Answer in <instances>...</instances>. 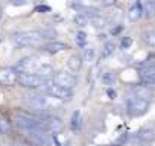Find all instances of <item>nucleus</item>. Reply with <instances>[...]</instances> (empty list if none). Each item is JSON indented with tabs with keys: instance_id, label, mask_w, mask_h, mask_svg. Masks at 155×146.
<instances>
[{
	"instance_id": "10",
	"label": "nucleus",
	"mask_w": 155,
	"mask_h": 146,
	"mask_svg": "<svg viewBox=\"0 0 155 146\" xmlns=\"http://www.w3.org/2000/svg\"><path fill=\"white\" fill-rule=\"evenodd\" d=\"M67 49H68V44L67 43L56 41V40L49 41V43H46V44L41 46V50L46 52V53H50V55H56V53H59L62 50H67Z\"/></svg>"
},
{
	"instance_id": "8",
	"label": "nucleus",
	"mask_w": 155,
	"mask_h": 146,
	"mask_svg": "<svg viewBox=\"0 0 155 146\" xmlns=\"http://www.w3.org/2000/svg\"><path fill=\"white\" fill-rule=\"evenodd\" d=\"M18 71L14 67H3L0 68V85L3 87H12L17 84Z\"/></svg>"
},
{
	"instance_id": "31",
	"label": "nucleus",
	"mask_w": 155,
	"mask_h": 146,
	"mask_svg": "<svg viewBox=\"0 0 155 146\" xmlns=\"http://www.w3.org/2000/svg\"><path fill=\"white\" fill-rule=\"evenodd\" d=\"M107 95L110 96V99H114V98H116V90H114L113 87H108V90H107Z\"/></svg>"
},
{
	"instance_id": "5",
	"label": "nucleus",
	"mask_w": 155,
	"mask_h": 146,
	"mask_svg": "<svg viewBox=\"0 0 155 146\" xmlns=\"http://www.w3.org/2000/svg\"><path fill=\"white\" fill-rule=\"evenodd\" d=\"M43 91H44L47 96H50V98H53V99H58V101H70V99L73 98V91H71L70 88L56 85V84H53V81H50V82L43 88Z\"/></svg>"
},
{
	"instance_id": "38",
	"label": "nucleus",
	"mask_w": 155,
	"mask_h": 146,
	"mask_svg": "<svg viewBox=\"0 0 155 146\" xmlns=\"http://www.w3.org/2000/svg\"><path fill=\"white\" fill-rule=\"evenodd\" d=\"M150 146H155V140H152V141H150Z\"/></svg>"
},
{
	"instance_id": "20",
	"label": "nucleus",
	"mask_w": 155,
	"mask_h": 146,
	"mask_svg": "<svg viewBox=\"0 0 155 146\" xmlns=\"http://www.w3.org/2000/svg\"><path fill=\"white\" fill-rule=\"evenodd\" d=\"M11 129H12V125H11L9 119L6 116H3V114H0V134H3V135L9 134Z\"/></svg>"
},
{
	"instance_id": "1",
	"label": "nucleus",
	"mask_w": 155,
	"mask_h": 146,
	"mask_svg": "<svg viewBox=\"0 0 155 146\" xmlns=\"http://www.w3.org/2000/svg\"><path fill=\"white\" fill-rule=\"evenodd\" d=\"M50 35H55V32L50 31H20L12 35V43L15 47L23 49V47H32L40 44L43 40L52 38Z\"/></svg>"
},
{
	"instance_id": "4",
	"label": "nucleus",
	"mask_w": 155,
	"mask_h": 146,
	"mask_svg": "<svg viewBox=\"0 0 155 146\" xmlns=\"http://www.w3.org/2000/svg\"><path fill=\"white\" fill-rule=\"evenodd\" d=\"M149 110V102L147 101H143L140 98H135V96H131L128 98L126 101V111L131 117H140L143 114H146Z\"/></svg>"
},
{
	"instance_id": "11",
	"label": "nucleus",
	"mask_w": 155,
	"mask_h": 146,
	"mask_svg": "<svg viewBox=\"0 0 155 146\" xmlns=\"http://www.w3.org/2000/svg\"><path fill=\"white\" fill-rule=\"evenodd\" d=\"M143 12H144V8H143L141 2H140V0H135V2L131 5V8L128 9L126 15H128V18L131 22H138V20H141Z\"/></svg>"
},
{
	"instance_id": "12",
	"label": "nucleus",
	"mask_w": 155,
	"mask_h": 146,
	"mask_svg": "<svg viewBox=\"0 0 155 146\" xmlns=\"http://www.w3.org/2000/svg\"><path fill=\"white\" fill-rule=\"evenodd\" d=\"M140 81L144 85H155V65L140 70Z\"/></svg>"
},
{
	"instance_id": "26",
	"label": "nucleus",
	"mask_w": 155,
	"mask_h": 146,
	"mask_svg": "<svg viewBox=\"0 0 155 146\" xmlns=\"http://www.w3.org/2000/svg\"><path fill=\"white\" fill-rule=\"evenodd\" d=\"M90 23H91V26L93 28H97V29H101V28H104L105 25H107V20L102 17V15H96V17H91L90 20H88Z\"/></svg>"
},
{
	"instance_id": "7",
	"label": "nucleus",
	"mask_w": 155,
	"mask_h": 146,
	"mask_svg": "<svg viewBox=\"0 0 155 146\" xmlns=\"http://www.w3.org/2000/svg\"><path fill=\"white\" fill-rule=\"evenodd\" d=\"M53 84L73 90L78 85V78L73 75V73H70V71L61 70V71H56L55 75H53Z\"/></svg>"
},
{
	"instance_id": "17",
	"label": "nucleus",
	"mask_w": 155,
	"mask_h": 146,
	"mask_svg": "<svg viewBox=\"0 0 155 146\" xmlns=\"http://www.w3.org/2000/svg\"><path fill=\"white\" fill-rule=\"evenodd\" d=\"M34 73H37L41 78H50V76H53V67L49 64H38V67L35 68Z\"/></svg>"
},
{
	"instance_id": "36",
	"label": "nucleus",
	"mask_w": 155,
	"mask_h": 146,
	"mask_svg": "<svg viewBox=\"0 0 155 146\" xmlns=\"http://www.w3.org/2000/svg\"><path fill=\"white\" fill-rule=\"evenodd\" d=\"M99 40H107V35L105 34H99Z\"/></svg>"
},
{
	"instance_id": "25",
	"label": "nucleus",
	"mask_w": 155,
	"mask_h": 146,
	"mask_svg": "<svg viewBox=\"0 0 155 146\" xmlns=\"http://www.w3.org/2000/svg\"><path fill=\"white\" fill-rule=\"evenodd\" d=\"M74 41L79 47H85L87 46V34L84 31H78L74 35Z\"/></svg>"
},
{
	"instance_id": "29",
	"label": "nucleus",
	"mask_w": 155,
	"mask_h": 146,
	"mask_svg": "<svg viewBox=\"0 0 155 146\" xmlns=\"http://www.w3.org/2000/svg\"><path fill=\"white\" fill-rule=\"evenodd\" d=\"M99 2H101V5L104 8H110V6H114L116 0H99Z\"/></svg>"
},
{
	"instance_id": "16",
	"label": "nucleus",
	"mask_w": 155,
	"mask_h": 146,
	"mask_svg": "<svg viewBox=\"0 0 155 146\" xmlns=\"http://www.w3.org/2000/svg\"><path fill=\"white\" fill-rule=\"evenodd\" d=\"M70 129L73 132H78L82 129V117H81V113L79 111H74L71 114V119H70Z\"/></svg>"
},
{
	"instance_id": "9",
	"label": "nucleus",
	"mask_w": 155,
	"mask_h": 146,
	"mask_svg": "<svg viewBox=\"0 0 155 146\" xmlns=\"http://www.w3.org/2000/svg\"><path fill=\"white\" fill-rule=\"evenodd\" d=\"M37 67H38V61L34 56H25L15 64L14 68L18 73H34Z\"/></svg>"
},
{
	"instance_id": "22",
	"label": "nucleus",
	"mask_w": 155,
	"mask_h": 146,
	"mask_svg": "<svg viewBox=\"0 0 155 146\" xmlns=\"http://www.w3.org/2000/svg\"><path fill=\"white\" fill-rule=\"evenodd\" d=\"M73 23L78 26V28H84L88 25V17L84 14V12H76L74 17H73Z\"/></svg>"
},
{
	"instance_id": "30",
	"label": "nucleus",
	"mask_w": 155,
	"mask_h": 146,
	"mask_svg": "<svg viewBox=\"0 0 155 146\" xmlns=\"http://www.w3.org/2000/svg\"><path fill=\"white\" fill-rule=\"evenodd\" d=\"M9 146H31V144L29 143H21V141L12 140V141H9Z\"/></svg>"
},
{
	"instance_id": "34",
	"label": "nucleus",
	"mask_w": 155,
	"mask_h": 146,
	"mask_svg": "<svg viewBox=\"0 0 155 146\" xmlns=\"http://www.w3.org/2000/svg\"><path fill=\"white\" fill-rule=\"evenodd\" d=\"M120 31H122V26H117V28H113V29H111V34L116 35V34H119Z\"/></svg>"
},
{
	"instance_id": "15",
	"label": "nucleus",
	"mask_w": 155,
	"mask_h": 146,
	"mask_svg": "<svg viewBox=\"0 0 155 146\" xmlns=\"http://www.w3.org/2000/svg\"><path fill=\"white\" fill-rule=\"evenodd\" d=\"M82 64H84V61L79 53H73L67 59V67L70 68V71H79L82 68Z\"/></svg>"
},
{
	"instance_id": "18",
	"label": "nucleus",
	"mask_w": 155,
	"mask_h": 146,
	"mask_svg": "<svg viewBox=\"0 0 155 146\" xmlns=\"http://www.w3.org/2000/svg\"><path fill=\"white\" fill-rule=\"evenodd\" d=\"M141 40L149 46V47H155V29H147L141 34Z\"/></svg>"
},
{
	"instance_id": "3",
	"label": "nucleus",
	"mask_w": 155,
	"mask_h": 146,
	"mask_svg": "<svg viewBox=\"0 0 155 146\" xmlns=\"http://www.w3.org/2000/svg\"><path fill=\"white\" fill-rule=\"evenodd\" d=\"M49 82H50L49 78H41L37 73H18V79H17V84L20 87L31 88V90L44 88Z\"/></svg>"
},
{
	"instance_id": "23",
	"label": "nucleus",
	"mask_w": 155,
	"mask_h": 146,
	"mask_svg": "<svg viewBox=\"0 0 155 146\" xmlns=\"http://www.w3.org/2000/svg\"><path fill=\"white\" fill-rule=\"evenodd\" d=\"M122 17H123L122 11H120V9H116V11H111V12H110V15H108L105 20H107V23H111V25H119V22L122 20Z\"/></svg>"
},
{
	"instance_id": "37",
	"label": "nucleus",
	"mask_w": 155,
	"mask_h": 146,
	"mask_svg": "<svg viewBox=\"0 0 155 146\" xmlns=\"http://www.w3.org/2000/svg\"><path fill=\"white\" fill-rule=\"evenodd\" d=\"M2 17H3V8L0 6V20H2Z\"/></svg>"
},
{
	"instance_id": "32",
	"label": "nucleus",
	"mask_w": 155,
	"mask_h": 146,
	"mask_svg": "<svg viewBox=\"0 0 155 146\" xmlns=\"http://www.w3.org/2000/svg\"><path fill=\"white\" fill-rule=\"evenodd\" d=\"M147 8H149V9H150V11L155 14V0H150V2L147 3Z\"/></svg>"
},
{
	"instance_id": "21",
	"label": "nucleus",
	"mask_w": 155,
	"mask_h": 146,
	"mask_svg": "<svg viewBox=\"0 0 155 146\" xmlns=\"http://www.w3.org/2000/svg\"><path fill=\"white\" fill-rule=\"evenodd\" d=\"M116 79H117V76H116L114 71H105L104 75L101 76L102 84H104V85H108V87H113L114 82H116Z\"/></svg>"
},
{
	"instance_id": "35",
	"label": "nucleus",
	"mask_w": 155,
	"mask_h": 146,
	"mask_svg": "<svg viewBox=\"0 0 155 146\" xmlns=\"http://www.w3.org/2000/svg\"><path fill=\"white\" fill-rule=\"evenodd\" d=\"M37 11H50V8L49 6H38Z\"/></svg>"
},
{
	"instance_id": "19",
	"label": "nucleus",
	"mask_w": 155,
	"mask_h": 146,
	"mask_svg": "<svg viewBox=\"0 0 155 146\" xmlns=\"http://www.w3.org/2000/svg\"><path fill=\"white\" fill-rule=\"evenodd\" d=\"M81 56H82V61H85V62H94L96 56H97V52H96L94 47H85L84 53Z\"/></svg>"
},
{
	"instance_id": "27",
	"label": "nucleus",
	"mask_w": 155,
	"mask_h": 146,
	"mask_svg": "<svg viewBox=\"0 0 155 146\" xmlns=\"http://www.w3.org/2000/svg\"><path fill=\"white\" fill-rule=\"evenodd\" d=\"M155 65V56L152 55V56H147L143 62H138V64H135V67H138L140 70H143V68H147V67H153Z\"/></svg>"
},
{
	"instance_id": "13",
	"label": "nucleus",
	"mask_w": 155,
	"mask_h": 146,
	"mask_svg": "<svg viewBox=\"0 0 155 146\" xmlns=\"http://www.w3.org/2000/svg\"><path fill=\"white\" fill-rule=\"evenodd\" d=\"M131 90H132V96L140 98L143 101H147L149 102L150 98H152V91H150L149 85H134Z\"/></svg>"
},
{
	"instance_id": "14",
	"label": "nucleus",
	"mask_w": 155,
	"mask_h": 146,
	"mask_svg": "<svg viewBox=\"0 0 155 146\" xmlns=\"http://www.w3.org/2000/svg\"><path fill=\"white\" fill-rule=\"evenodd\" d=\"M153 135H155V123L143 126L140 131H137L134 134V138H137V140H150Z\"/></svg>"
},
{
	"instance_id": "6",
	"label": "nucleus",
	"mask_w": 155,
	"mask_h": 146,
	"mask_svg": "<svg viewBox=\"0 0 155 146\" xmlns=\"http://www.w3.org/2000/svg\"><path fill=\"white\" fill-rule=\"evenodd\" d=\"M25 104L35 110V111H44L49 107V99L44 95H38V93H31L25 96Z\"/></svg>"
},
{
	"instance_id": "2",
	"label": "nucleus",
	"mask_w": 155,
	"mask_h": 146,
	"mask_svg": "<svg viewBox=\"0 0 155 146\" xmlns=\"http://www.w3.org/2000/svg\"><path fill=\"white\" fill-rule=\"evenodd\" d=\"M12 120L23 131L43 128V114H34V113H28L23 110H17L12 113Z\"/></svg>"
},
{
	"instance_id": "24",
	"label": "nucleus",
	"mask_w": 155,
	"mask_h": 146,
	"mask_svg": "<svg viewBox=\"0 0 155 146\" xmlns=\"http://www.w3.org/2000/svg\"><path fill=\"white\" fill-rule=\"evenodd\" d=\"M116 50V46L113 41H105L102 46V58H110Z\"/></svg>"
},
{
	"instance_id": "33",
	"label": "nucleus",
	"mask_w": 155,
	"mask_h": 146,
	"mask_svg": "<svg viewBox=\"0 0 155 146\" xmlns=\"http://www.w3.org/2000/svg\"><path fill=\"white\" fill-rule=\"evenodd\" d=\"M11 3H12V5H17V6H20V5H26V0H12Z\"/></svg>"
},
{
	"instance_id": "28",
	"label": "nucleus",
	"mask_w": 155,
	"mask_h": 146,
	"mask_svg": "<svg viewBox=\"0 0 155 146\" xmlns=\"http://www.w3.org/2000/svg\"><path fill=\"white\" fill-rule=\"evenodd\" d=\"M132 44V38L131 37H123L122 38V43H120V47L122 49H129Z\"/></svg>"
}]
</instances>
